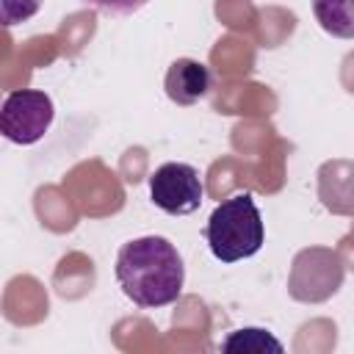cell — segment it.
Returning <instances> with one entry per match:
<instances>
[{
	"label": "cell",
	"mask_w": 354,
	"mask_h": 354,
	"mask_svg": "<svg viewBox=\"0 0 354 354\" xmlns=\"http://www.w3.org/2000/svg\"><path fill=\"white\" fill-rule=\"evenodd\" d=\"M313 14L326 33L354 39V0H313Z\"/></svg>",
	"instance_id": "6"
},
{
	"label": "cell",
	"mask_w": 354,
	"mask_h": 354,
	"mask_svg": "<svg viewBox=\"0 0 354 354\" xmlns=\"http://www.w3.org/2000/svg\"><path fill=\"white\" fill-rule=\"evenodd\" d=\"M210 91V72L194 58H177L166 72V94L177 105H194Z\"/></svg>",
	"instance_id": "5"
},
{
	"label": "cell",
	"mask_w": 354,
	"mask_h": 354,
	"mask_svg": "<svg viewBox=\"0 0 354 354\" xmlns=\"http://www.w3.org/2000/svg\"><path fill=\"white\" fill-rule=\"evenodd\" d=\"M224 351H241V354H282V343L260 329V326H243V329H235L230 337H224L221 343Z\"/></svg>",
	"instance_id": "7"
},
{
	"label": "cell",
	"mask_w": 354,
	"mask_h": 354,
	"mask_svg": "<svg viewBox=\"0 0 354 354\" xmlns=\"http://www.w3.org/2000/svg\"><path fill=\"white\" fill-rule=\"evenodd\" d=\"M116 282L138 307H166L177 301L185 282V266L177 246L163 235L127 241L116 254Z\"/></svg>",
	"instance_id": "1"
},
{
	"label": "cell",
	"mask_w": 354,
	"mask_h": 354,
	"mask_svg": "<svg viewBox=\"0 0 354 354\" xmlns=\"http://www.w3.org/2000/svg\"><path fill=\"white\" fill-rule=\"evenodd\" d=\"M41 6H44V0H0V25L3 28L22 25V22L33 19Z\"/></svg>",
	"instance_id": "8"
},
{
	"label": "cell",
	"mask_w": 354,
	"mask_h": 354,
	"mask_svg": "<svg viewBox=\"0 0 354 354\" xmlns=\"http://www.w3.org/2000/svg\"><path fill=\"white\" fill-rule=\"evenodd\" d=\"M202 196V177L191 163H163L149 177V199L169 216H188L199 210Z\"/></svg>",
	"instance_id": "4"
},
{
	"label": "cell",
	"mask_w": 354,
	"mask_h": 354,
	"mask_svg": "<svg viewBox=\"0 0 354 354\" xmlns=\"http://www.w3.org/2000/svg\"><path fill=\"white\" fill-rule=\"evenodd\" d=\"M80 3H86L102 14H111V17H127V14L138 11L141 6H147L149 0H80Z\"/></svg>",
	"instance_id": "9"
},
{
	"label": "cell",
	"mask_w": 354,
	"mask_h": 354,
	"mask_svg": "<svg viewBox=\"0 0 354 354\" xmlns=\"http://www.w3.org/2000/svg\"><path fill=\"white\" fill-rule=\"evenodd\" d=\"M205 238L213 257L221 263H235L257 254L266 241V230L252 194L241 191L224 199L221 205H216V210L207 218Z\"/></svg>",
	"instance_id": "2"
},
{
	"label": "cell",
	"mask_w": 354,
	"mask_h": 354,
	"mask_svg": "<svg viewBox=\"0 0 354 354\" xmlns=\"http://www.w3.org/2000/svg\"><path fill=\"white\" fill-rule=\"evenodd\" d=\"M55 108L39 88L11 91L0 105V136L11 144H36L53 124Z\"/></svg>",
	"instance_id": "3"
}]
</instances>
